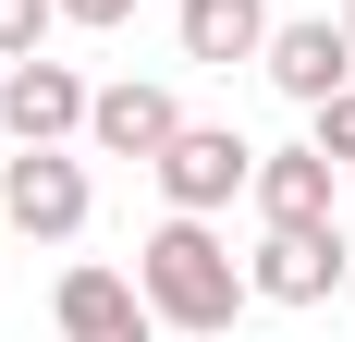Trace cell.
Instances as JSON below:
<instances>
[{
  "mask_svg": "<svg viewBox=\"0 0 355 342\" xmlns=\"http://www.w3.org/2000/svg\"><path fill=\"white\" fill-rule=\"evenodd\" d=\"M135 294H147V318H159V330H233V318H245V257H233V244L209 233V220H196V208H172V220H159V233L135 244Z\"/></svg>",
  "mask_w": 355,
  "mask_h": 342,
  "instance_id": "cell-1",
  "label": "cell"
},
{
  "mask_svg": "<svg viewBox=\"0 0 355 342\" xmlns=\"http://www.w3.org/2000/svg\"><path fill=\"white\" fill-rule=\"evenodd\" d=\"M343 269H355L343 220H270V233H257V257H245L257 306H331V294H343Z\"/></svg>",
  "mask_w": 355,
  "mask_h": 342,
  "instance_id": "cell-2",
  "label": "cell"
},
{
  "mask_svg": "<svg viewBox=\"0 0 355 342\" xmlns=\"http://www.w3.org/2000/svg\"><path fill=\"white\" fill-rule=\"evenodd\" d=\"M86 208H98V183H86L73 147H25V159H0V220H12L25 244H73Z\"/></svg>",
  "mask_w": 355,
  "mask_h": 342,
  "instance_id": "cell-3",
  "label": "cell"
},
{
  "mask_svg": "<svg viewBox=\"0 0 355 342\" xmlns=\"http://www.w3.org/2000/svg\"><path fill=\"white\" fill-rule=\"evenodd\" d=\"M147 171H159V196H172V208H196V220H220V208H233V196L257 183V147L233 135V123H184V135L159 147Z\"/></svg>",
  "mask_w": 355,
  "mask_h": 342,
  "instance_id": "cell-4",
  "label": "cell"
},
{
  "mask_svg": "<svg viewBox=\"0 0 355 342\" xmlns=\"http://www.w3.org/2000/svg\"><path fill=\"white\" fill-rule=\"evenodd\" d=\"M49 318H62V342H159V318H147L135 269H62V294H49Z\"/></svg>",
  "mask_w": 355,
  "mask_h": 342,
  "instance_id": "cell-5",
  "label": "cell"
},
{
  "mask_svg": "<svg viewBox=\"0 0 355 342\" xmlns=\"http://www.w3.org/2000/svg\"><path fill=\"white\" fill-rule=\"evenodd\" d=\"M86 98H98V86H86L73 62H37V49L0 73V123H12L25 147H62V135H86Z\"/></svg>",
  "mask_w": 355,
  "mask_h": 342,
  "instance_id": "cell-6",
  "label": "cell"
},
{
  "mask_svg": "<svg viewBox=\"0 0 355 342\" xmlns=\"http://www.w3.org/2000/svg\"><path fill=\"white\" fill-rule=\"evenodd\" d=\"M172 135H184V110H172V86H147V73H123V86L86 98V147H98V159H159Z\"/></svg>",
  "mask_w": 355,
  "mask_h": 342,
  "instance_id": "cell-7",
  "label": "cell"
},
{
  "mask_svg": "<svg viewBox=\"0 0 355 342\" xmlns=\"http://www.w3.org/2000/svg\"><path fill=\"white\" fill-rule=\"evenodd\" d=\"M257 62H270V86H282L294 110H319L331 86H355V37L306 12V25H270V49H257Z\"/></svg>",
  "mask_w": 355,
  "mask_h": 342,
  "instance_id": "cell-8",
  "label": "cell"
},
{
  "mask_svg": "<svg viewBox=\"0 0 355 342\" xmlns=\"http://www.w3.org/2000/svg\"><path fill=\"white\" fill-rule=\"evenodd\" d=\"M331 171H343L331 147H257L245 196H257V220H331Z\"/></svg>",
  "mask_w": 355,
  "mask_h": 342,
  "instance_id": "cell-9",
  "label": "cell"
},
{
  "mask_svg": "<svg viewBox=\"0 0 355 342\" xmlns=\"http://www.w3.org/2000/svg\"><path fill=\"white\" fill-rule=\"evenodd\" d=\"M172 25H184V62H220V73H233V62L270 49V0H184Z\"/></svg>",
  "mask_w": 355,
  "mask_h": 342,
  "instance_id": "cell-10",
  "label": "cell"
},
{
  "mask_svg": "<svg viewBox=\"0 0 355 342\" xmlns=\"http://www.w3.org/2000/svg\"><path fill=\"white\" fill-rule=\"evenodd\" d=\"M306 147H331V159H355V86H331V98L306 110Z\"/></svg>",
  "mask_w": 355,
  "mask_h": 342,
  "instance_id": "cell-11",
  "label": "cell"
},
{
  "mask_svg": "<svg viewBox=\"0 0 355 342\" xmlns=\"http://www.w3.org/2000/svg\"><path fill=\"white\" fill-rule=\"evenodd\" d=\"M49 25H62L49 0H0V62H25V49H37V37H49Z\"/></svg>",
  "mask_w": 355,
  "mask_h": 342,
  "instance_id": "cell-12",
  "label": "cell"
},
{
  "mask_svg": "<svg viewBox=\"0 0 355 342\" xmlns=\"http://www.w3.org/2000/svg\"><path fill=\"white\" fill-rule=\"evenodd\" d=\"M62 25H135V0H49Z\"/></svg>",
  "mask_w": 355,
  "mask_h": 342,
  "instance_id": "cell-13",
  "label": "cell"
},
{
  "mask_svg": "<svg viewBox=\"0 0 355 342\" xmlns=\"http://www.w3.org/2000/svg\"><path fill=\"white\" fill-rule=\"evenodd\" d=\"M343 37H355V0H343Z\"/></svg>",
  "mask_w": 355,
  "mask_h": 342,
  "instance_id": "cell-14",
  "label": "cell"
},
{
  "mask_svg": "<svg viewBox=\"0 0 355 342\" xmlns=\"http://www.w3.org/2000/svg\"><path fill=\"white\" fill-rule=\"evenodd\" d=\"M343 306H355V269H343Z\"/></svg>",
  "mask_w": 355,
  "mask_h": 342,
  "instance_id": "cell-15",
  "label": "cell"
}]
</instances>
